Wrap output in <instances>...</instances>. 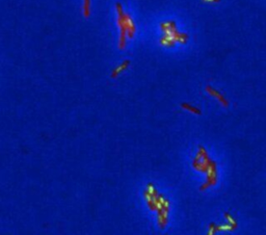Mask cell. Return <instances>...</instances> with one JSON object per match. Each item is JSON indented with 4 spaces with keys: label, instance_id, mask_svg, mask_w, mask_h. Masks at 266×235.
Here are the masks:
<instances>
[{
    "label": "cell",
    "instance_id": "1",
    "mask_svg": "<svg viewBox=\"0 0 266 235\" xmlns=\"http://www.w3.org/2000/svg\"><path fill=\"white\" fill-rule=\"evenodd\" d=\"M206 91L209 93V94H211L212 96H213V97L216 98V99H218L224 106H226V107H228V106H229V103H228V101H227L226 98H225L224 96L220 94V93L217 92V91H215L214 88H212L211 87H206Z\"/></svg>",
    "mask_w": 266,
    "mask_h": 235
},
{
    "label": "cell",
    "instance_id": "2",
    "mask_svg": "<svg viewBox=\"0 0 266 235\" xmlns=\"http://www.w3.org/2000/svg\"><path fill=\"white\" fill-rule=\"evenodd\" d=\"M128 65H129V62H124V64H122V65L120 66V67L116 68V69L115 70V72H113V74H112V77L118 76V75L120 74L121 72H123V71L125 70V69H127Z\"/></svg>",
    "mask_w": 266,
    "mask_h": 235
},
{
    "label": "cell",
    "instance_id": "3",
    "mask_svg": "<svg viewBox=\"0 0 266 235\" xmlns=\"http://www.w3.org/2000/svg\"><path fill=\"white\" fill-rule=\"evenodd\" d=\"M181 106L183 108H185V109L189 110V112H193V113H197V115H201V110L197 109V108H196V107H193V106H191V105H189V104H186V103L182 104Z\"/></svg>",
    "mask_w": 266,
    "mask_h": 235
},
{
    "label": "cell",
    "instance_id": "4",
    "mask_svg": "<svg viewBox=\"0 0 266 235\" xmlns=\"http://www.w3.org/2000/svg\"><path fill=\"white\" fill-rule=\"evenodd\" d=\"M225 216H226V219H228V221H229V224L230 225H232V226H235V227L237 226L236 221H235V219L232 218L231 214H230V213H226V214H225Z\"/></svg>",
    "mask_w": 266,
    "mask_h": 235
},
{
    "label": "cell",
    "instance_id": "5",
    "mask_svg": "<svg viewBox=\"0 0 266 235\" xmlns=\"http://www.w3.org/2000/svg\"><path fill=\"white\" fill-rule=\"evenodd\" d=\"M205 2H219V0H203Z\"/></svg>",
    "mask_w": 266,
    "mask_h": 235
}]
</instances>
